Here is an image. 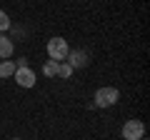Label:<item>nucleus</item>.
I'll use <instances>...</instances> for the list:
<instances>
[{
    "instance_id": "obj_1",
    "label": "nucleus",
    "mask_w": 150,
    "mask_h": 140,
    "mask_svg": "<svg viewBox=\"0 0 150 140\" xmlns=\"http://www.w3.org/2000/svg\"><path fill=\"white\" fill-rule=\"evenodd\" d=\"M70 48H68V40L65 38H50L48 40V55L50 60H58V63H63L65 58H68Z\"/></svg>"
},
{
    "instance_id": "obj_2",
    "label": "nucleus",
    "mask_w": 150,
    "mask_h": 140,
    "mask_svg": "<svg viewBox=\"0 0 150 140\" xmlns=\"http://www.w3.org/2000/svg\"><path fill=\"white\" fill-rule=\"evenodd\" d=\"M118 100H120L118 88H98V93H95V105L98 108H110Z\"/></svg>"
},
{
    "instance_id": "obj_3",
    "label": "nucleus",
    "mask_w": 150,
    "mask_h": 140,
    "mask_svg": "<svg viewBox=\"0 0 150 140\" xmlns=\"http://www.w3.org/2000/svg\"><path fill=\"white\" fill-rule=\"evenodd\" d=\"M145 138V123L143 120H128L123 125V140H140Z\"/></svg>"
},
{
    "instance_id": "obj_4",
    "label": "nucleus",
    "mask_w": 150,
    "mask_h": 140,
    "mask_svg": "<svg viewBox=\"0 0 150 140\" xmlns=\"http://www.w3.org/2000/svg\"><path fill=\"white\" fill-rule=\"evenodd\" d=\"M15 83L20 88H33L35 85V70H30L25 65V68H15Z\"/></svg>"
},
{
    "instance_id": "obj_5",
    "label": "nucleus",
    "mask_w": 150,
    "mask_h": 140,
    "mask_svg": "<svg viewBox=\"0 0 150 140\" xmlns=\"http://www.w3.org/2000/svg\"><path fill=\"white\" fill-rule=\"evenodd\" d=\"M65 60H68V65L73 70L75 68H85V65H88V53H85V50H70Z\"/></svg>"
},
{
    "instance_id": "obj_6",
    "label": "nucleus",
    "mask_w": 150,
    "mask_h": 140,
    "mask_svg": "<svg viewBox=\"0 0 150 140\" xmlns=\"http://www.w3.org/2000/svg\"><path fill=\"white\" fill-rule=\"evenodd\" d=\"M13 50H15V48H13V40L10 38H8V35H3V33H0V58H10V55H13Z\"/></svg>"
},
{
    "instance_id": "obj_7",
    "label": "nucleus",
    "mask_w": 150,
    "mask_h": 140,
    "mask_svg": "<svg viewBox=\"0 0 150 140\" xmlns=\"http://www.w3.org/2000/svg\"><path fill=\"white\" fill-rule=\"evenodd\" d=\"M10 75H15V63L13 60H3L0 63V78H10Z\"/></svg>"
},
{
    "instance_id": "obj_8",
    "label": "nucleus",
    "mask_w": 150,
    "mask_h": 140,
    "mask_svg": "<svg viewBox=\"0 0 150 140\" xmlns=\"http://www.w3.org/2000/svg\"><path fill=\"white\" fill-rule=\"evenodd\" d=\"M43 75H45V78H55V75H58V60H45Z\"/></svg>"
},
{
    "instance_id": "obj_9",
    "label": "nucleus",
    "mask_w": 150,
    "mask_h": 140,
    "mask_svg": "<svg viewBox=\"0 0 150 140\" xmlns=\"http://www.w3.org/2000/svg\"><path fill=\"white\" fill-rule=\"evenodd\" d=\"M73 75V68L68 63H58V78H70Z\"/></svg>"
},
{
    "instance_id": "obj_10",
    "label": "nucleus",
    "mask_w": 150,
    "mask_h": 140,
    "mask_svg": "<svg viewBox=\"0 0 150 140\" xmlns=\"http://www.w3.org/2000/svg\"><path fill=\"white\" fill-rule=\"evenodd\" d=\"M5 30H10V18H8L5 10H0V33H5Z\"/></svg>"
},
{
    "instance_id": "obj_11",
    "label": "nucleus",
    "mask_w": 150,
    "mask_h": 140,
    "mask_svg": "<svg viewBox=\"0 0 150 140\" xmlns=\"http://www.w3.org/2000/svg\"><path fill=\"white\" fill-rule=\"evenodd\" d=\"M13 140H20V138H13Z\"/></svg>"
},
{
    "instance_id": "obj_12",
    "label": "nucleus",
    "mask_w": 150,
    "mask_h": 140,
    "mask_svg": "<svg viewBox=\"0 0 150 140\" xmlns=\"http://www.w3.org/2000/svg\"><path fill=\"white\" fill-rule=\"evenodd\" d=\"M140 140H145V138H140Z\"/></svg>"
}]
</instances>
